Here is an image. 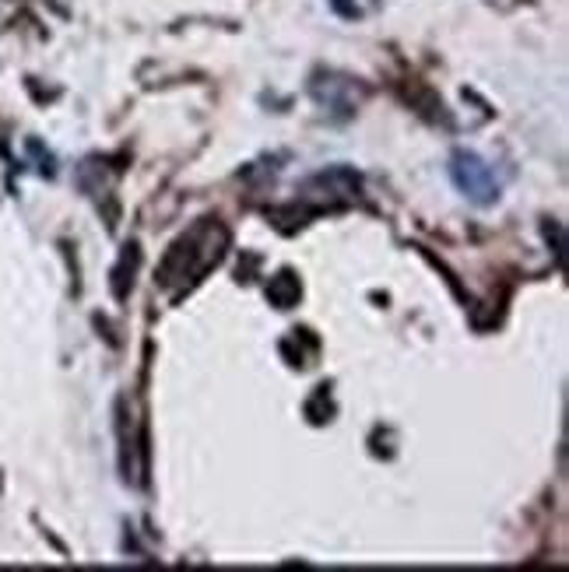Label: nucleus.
Masks as SVG:
<instances>
[{"label":"nucleus","instance_id":"nucleus-1","mask_svg":"<svg viewBox=\"0 0 569 572\" xmlns=\"http://www.w3.org/2000/svg\"><path fill=\"white\" fill-rule=\"evenodd\" d=\"M450 176L464 190V197H471L475 204H492L499 197V179L492 172V165L482 162L478 155H471V151H457L454 165H450Z\"/></svg>","mask_w":569,"mask_h":572}]
</instances>
